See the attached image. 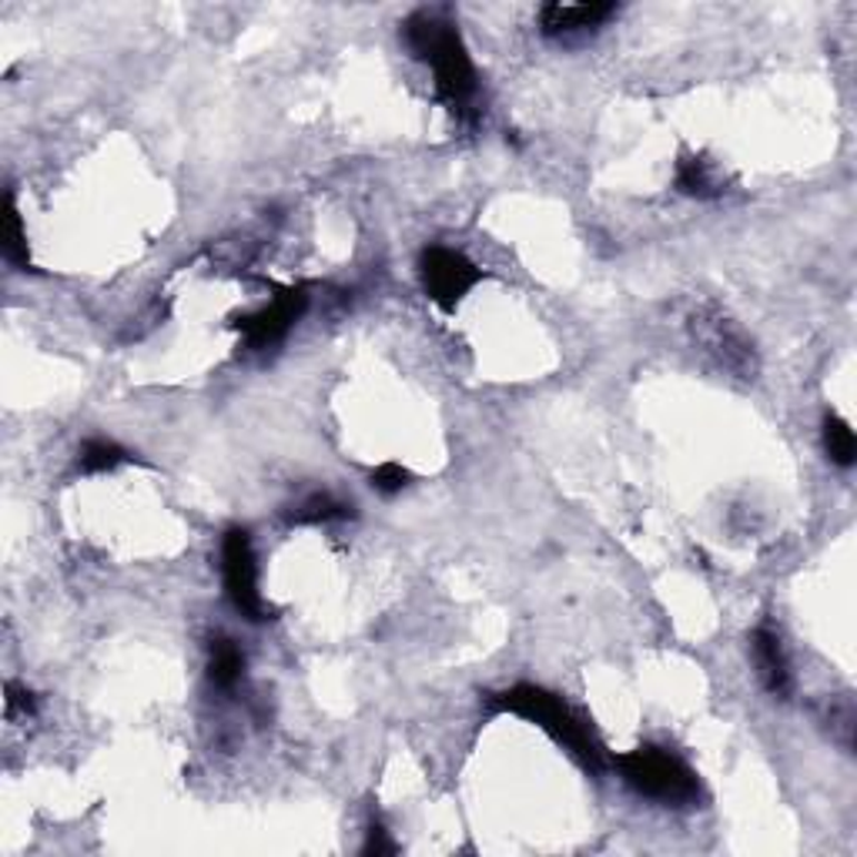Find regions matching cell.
<instances>
[{
    "label": "cell",
    "mask_w": 857,
    "mask_h": 857,
    "mask_svg": "<svg viewBox=\"0 0 857 857\" xmlns=\"http://www.w3.org/2000/svg\"><path fill=\"white\" fill-rule=\"evenodd\" d=\"M418 278L428 298L443 312H453L466 298V292L483 282V268H476L463 252L433 245L418 255Z\"/></svg>",
    "instance_id": "5"
},
{
    "label": "cell",
    "mask_w": 857,
    "mask_h": 857,
    "mask_svg": "<svg viewBox=\"0 0 857 857\" xmlns=\"http://www.w3.org/2000/svg\"><path fill=\"white\" fill-rule=\"evenodd\" d=\"M362 854H395V844L388 840V830L378 824V820H372L368 824V830H365V844H362Z\"/></svg>",
    "instance_id": "17"
},
{
    "label": "cell",
    "mask_w": 857,
    "mask_h": 857,
    "mask_svg": "<svg viewBox=\"0 0 857 857\" xmlns=\"http://www.w3.org/2000/svg\"><path fill=\"white\" fill-rule=\"evenodd\" d=\"M402 38H405V48L412 51V58L433 68L440 101L460 121H476L480 118V81H476V68L470 61V51H466L456 24L446 21L440 11H415L402 24Z\"/></svg>",
    "instance_id": "1"
},
{
    "label": "cell",
    "mask_w": 857,
    "mask_h": 857,
    "mask_svg": "<svg viewBox=\"0 0 857 857\" xmlns=\"http://www.w3.org/2000/svg\"><path fill=\"white\" fill-rule=\"evenodd\" d=\"M221 577H225V597L245 620H252V623L268 620V607L258 590L255 546L242 526H232L221 540Z\"/></svg>",
    "instance_id": "4"
},
{
    "label": "cell",
    "mask_w": 857,
    "mask_h": 857,
    "mask_svg": "<svg viewBox=\"0 0 857 857\" xmlns=\"http://www.w3.org/2000/svg\"><path fill=\"white\" fill-rule=\"evenodd\" d=\"M493 707L506 710V713H516V717L536 723L540 730H546L560 747H567L580 760L583 770L600 774L607 767V750H603L600 737L593 733V723L583 713H577L553 690L536 687V683H516L506 693L493 697Z\"/></svg>",
    "instance_id": "2"
},
{
    "label": "cell",
    "mask_w": 857,
    "mask_h": 857,
    "mask_svg": "<svg viewBox=\"0 0 857 857\" xmlns=\"http://www.w3.org/2000/svg\"><path fill=\"white\" fill-rule=\"evenodd\" d=\"M372 486L382 493V496H395L408 486V473L398 466V463H382L375 473H372Z\"/></svg>",
    "instance_id": "15"
},
{
    "label": "cell",
    "mask_w": 857,
    "mask_h": 857,
    "mask_svg": "<svg viewBox=\"0 0 857 857\" xmlns=\"http://www.w3.org/2000/svg\"><path fill=\"white\" fill-rule=\"evenodd\" d=\"M305 308H308V288L305 285H292V288H282L272 298V305H265V308H258L252 315H242L235 322V328L242 332L245 348L262 352V348L278 345L288 335V328L305 315Z\"/></svg>",
    "instance_id": "6"
},
{
    "label": "cell",
    "mask_w": 857,
    "mask_h": 857,
    "mask_svg": "<svg viewBox=\"0 0 857 857\" xmlns=\"http://www.w3.org/2000/svg\"><path fill=\"white\" fill-rule=\"evenodd\" d=\"M4 703H8V717H35V710H38V700H35V693L31 690H24L21 683H8V697H4Z\"/></svg>",
    "instance_id": "16"
},
{
    "label": "cell",
    "mask_w": 857,
    "mask_h": 857,
    "mask_svg": "<svg viewBox=\"0 0 857 857\" xmlns=\"http://www.w3.org/2000/svg\"><path fill=\"white\" fill-rule=\"evenodd\" d=\"M0 248H4V258L18 268H31V255H28V232L14 201V191L4 195V228H0Z\"/></svg>",
    "instance_id": "10"
},
{
    "label": "cell",
    "mask_w": 857,
    "mask_h": 857,
    "mask_svg": "<svg viewBox=\"0 0 857 857\" xmlns=\"http://www.w3.org/2000/svg\"><path fill=\"white\" fill-rule=\"evenodd\" d=\"M128 460L131 456L118 443H111V440H88L81 446V453H78V470L81 473H111L115 466H121Z\"/></svg>",
    "instance_id": "14"
},
{
    "label": "cell",
    "mask_w": 857,
    "mask_h": 857,
    "mask_svg": "<svg viewBox=\"0 0 857 857\" xmlns=\"http://www.w3.org/2000/svg\"><path fill=\"white\" fill-rule=\"evenodd\" d=\"M620 777L630 790H637L647 800H657L663 807H690L700 800V780L697 774L660 747H637L630 753H620L613 760Z\"/></svg>",
    "instance_id": "3"
},
{
    "label": "cell",
    "mask_w": 857,
    "mask_h": 857,
    "mask_svg": "<svg viewBox=\"0 0 857 857\" xmlns=\"http://www.w3.org/2000/svg\"><path fill=\"white\" fill-rule=\"evenodd\" d=\"M245 677V653L238 650L235 640H211V650H208V680L221 690H232L238 680Z\"/></svg>",
    "instance_id": "9"
},
{
    "label": "cell",
    "mask_w": 857,
    "mask_h": 857,
    "mask_svg": "<svg viewBox=\"0 0 857 857\" xmlns=\"http://www.w3.org/2000/svg\"><path fill=\"white\" fill-rule=\"evenodd\" d=\"M824 453H827V460H830L834 466H840V470L854 466V460H857L854 428H850L844 418H837V415H827V418H824Z\"/></svg>",
    "instance_id": "13"
},
{
    "label": "cell",
    "mask_w": 857,
    "mask_h": 857,
    "mask_svg": "<svg viewBox=\"0 0 857 857\" xmlns=\"http://www.w3.org/2000/svg\"><path fill=\"white\" fill-rule=\"evenodd\" d=\"M677 191H683L690 198H717L723 188L707 158H683L677 165Z\"/></svg>",
    "instance_id": "12"
},
{
    "label": "cell",
    "mask_w": 857,
    "mask_h": 857,
    "mask_svg": "<svg viewBox=\"0 0 857 857\" xmlns=\"http://www.w3.org/2000/svg\"><path fill=\"white\" fill-rule=\"evenodd\" d=\"M348 516H352V503H342V500H335L332 493H312L308 500H302V503L288 513V523L318 526V523L348 520Z\"/></svg>",
    "instance_id": "11"
},
{
    "label": "cell",
    "mask_w": 857,
    "mask_h": 857,
    "mask_svg": "<svg viewBox=\"0 0 857 857\" xmlns=\"http://www.w3.org/2000/svg\"><path fill=\"white\" fill-rule=\"evenodd\" d=\"M750 650H753V663H757V673H760L767 693H774L780 700L790 697L794 677H790V663H787V653H784V643H780L777 630L757 627L750 633Z\"/></svg>",
    "instance_id": "8"
},
{
    "label": "cell",
    "mask_w": 857,
    "mask_h": 857,
    "mask_svg": "<svg viewBox=\"0 0 857 857\" xmlns=\"http://www.w3.org/2000/svg\"><path fill=\"white\" fill-rule=\"evenodd\" d=\"M617 14V4H546L540 11V31L546 38H570L603 28Z\"/></svg>",
    "instance_id": "7"
}]
</instances>
